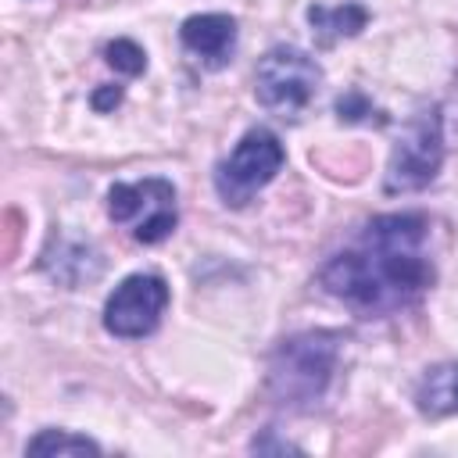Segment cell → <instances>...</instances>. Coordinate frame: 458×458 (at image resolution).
Here are the masks:
<instances>
[{
	"mask_svg": "<svg viewBox=\"0 0 458 458\" xmlns=\"http://www.w3.org/2000/svg\"><path fill=\"white\" fill-rule=\"evenodd\" d=\"M426 240V215H379L358 233L351 247L336 250L322 265L318 286L361 318L394 315L433 286Z\"/></svg>",
	"mask_w": 458,
	"mask_h": 458,
	"instance_id": "6da1fadb",
	"label": "cell"
},
{
	"mask_svg": "<svg viewBox=\"0 0 458 458\" xmlns=\"http://www.w3.org/2000/svg\"><path fill=\"white\" fill-rule=\"evenodd\" d=\"M336 358H340V336L329 329L297 333L283 340L268 361V397L290 411L315 408L333 383Z\"/></svg>",
	"mask_w": 458,
	"mask_h": 458,
	"instance_id": "7a4b0ae2",
	"label": "cell"
},
{
	"mask_svg": "<svg viewBox=\"0 0 458 458\" xmlns=\"http://www.w3.org/2000/svg\"><path fill=\"white\" fill-rule=\"evenodd\" d=\"M322 86V68L297 47H272L254 68V97L279 118H301Z\"/></svg>",
	"mask_w": 458,
	"mask_h": 458,
	"instance_id": "3957f363",
	"label": "cell"
},
{
	"mask_svg": "<svg viewBox=\"0 0 458 458\" xmlns=\"http://www.w3.org/2000/svg\"><path fill=\"white\" fill-rule=\"evenodd\" d=\"M444 165V129H440V107L422 104L401 129L390 165H386V193H415L437 179Z\"/></svg>",
	"mask_w": 458,
	"mask_h": 458,
	"instance_id": "277c9868",
	"label": "cell"
},
{
	"mask_svg": "<svg viewBox=\"0 0 458 458\" xmlns=\"http://www.w3.org/2000/svg\"><path fill=\"white\" fill-rule=\"evenodd\" d=\"M283 143L276 140V132L268 129H250L243 132V140L233 147L229 157L218 161L215 168V190L229 208H243L261 186H268L276 179V172L283 168Z\"/></svg>",
	"mask_w": 458,
	"mask_h": 458,
	"instance_id": "5b68a950",
	"label": "cell"
},
{
	"mask_svg": "<svg viewBox=\"0 0 458 458\" xmlns=\"http://www.w3.org/2000/svg\"><path fill=\"white\" fill-rule=\"evenodd\" d=\"M107 215L118 225L132 229L140 243H161L175 229V186L168 179H140V182H114L107 190Z\"/></svg>",
	"mask_w": 458,
	"mask_h": 458,
	"instance_id": "8992f818",
	"label": "cell"
},
{
	"mask_svg": "<svg viewBox=\"0 0 458 458\" xmlns=\"http://www.w3.org/2000/svg\"><path fill=\"white\" fill-rule=\"evenodd\" d=\"M168 304V286L161 276L136 272L114 286V293L104 304V329L122 340H140L157 329Z\"/></svg>",
	"mask_w": 458,
	"mask_h": 458,
	"instance_id": "52a82bcc",
	"label": "cell"
},
{
	"mask_svg": "<svg viewBox=\"0 0 458 458\" xmlns=\"http://www.w3.org/2000/svg\"><path fill=\"white\" fill-rule=\"evenodd\" d=\"M179 39L204 68H225L236 50V21L229 14H193L182 21Z\"/></svg>",
	"mask_w": 458,
	"mask_h": 458,
	"instance_id": "ba28073f",
	"label": "cell"
},
{
	"mask_svg": "<svg viewBox=\"0 0 458 458\" xmlns=\"http://www.w3.org/2000/svg\"><path fill=\"white\" fill-rule=\"evenodd\" d=\"M43 268L50 272V279L64 283V286H79L100 276V254L82 243V240H50V247L43 250Z\"/></svg>",
	"mask_w": 458,
	"mask_h": 458,
	"instance_id": "9c48e42d",
	"label": "cell"
},
{
	"mask_svg": "<svg viewBox=\"0 0 458 458\" xmlns=\"http://www.w3.org/2000/svg\"><path fill=\"white\" fill-rule=\"evenodd\" d=\"M415 404L422 415H454L458 411V361L447 365H433L419 386H415Z\"/></svg>",
	"mask_w": 458,
	"mask_h": 458,
	"instance_id": "30bf717a",
	"label": "cell"
},
{
	"mask_svg": "<svg viewBox=\"0 0 458 458\" xmlns=\"http://www.w3.org/2000/svg\"><path fill=\"white\" fill-rule=\"evenodd\" d=\"M365 21H369V11L361 4H340V7L311 4L308 7V25L322 47H333L340 36H358L365 29Z\"/></svg>",
	"mask_w": 458,
	"mask_h": 458,
	"instance_id": "8fae6325",
	"label": "cell"
},
{
	"mask_svg": "<svg viewBox=\"0 0 458 458\" xmlns=\"http://www.w3.org/2000/svg\"><path fill=\"white\" fill-rule=\"evenodd\" d=\"M25 454L32 458H54V454H100V444H93L89 437L68 433V429H43L25 444Z\"/></svg>",
	"mask_w": 458,
	"mask_h": 458,
	"instance_id": "7c38bea8",
	"label": "cell"
},
{
	"mask_svg": "<svg viewBox=\"0 0 458 458\" xmlns=\"http://www.w3.org/2000/svg\"><path fill=\"white\" fill-rule=\"evenodd\" d=\"M104 54H107V64L122 75H140L147 68V54L132 39H114V43H107Z\"/></svg>",
	"mask_w": 458,
	"mask_h": 458,
	"instance_id": "4fadbf2b",
	"label": "cell"
},
{
	"mask_svg": "<svg viewBox=\"0 0 458 458\" xmlns=\"http://www.w3.org/2000/svg\"><path fill=\"white\" fill-rule=\"evenodd\" d=\"M336 114L340 122H386L383 111H376L361 89H347L344 97H336Z\"/></svg>",
	"mask_w": 458,
	"mask_h": 458,
	"instance_id": "5bb4252c",
	"label": "cell"
},
{
	"mask_svg": "<svg viewBox=\"0 0 458 458\" xmlns=\"http://www.w3.org/2000/svg\"><path fill=\"white\" fill-rule=\"evenodd\" d=\"M4 247H0V254H4V261H11L14 258V250H18V236H21V215L18 211H4Z\"/></svg>",
	"mask_w": 458,
	"mask_h": 458,
	"instance_id": "9a60e30c",
	"label": "cell"
},
{
	"mask_svg": "<svg viewBox=\"0 0 458 458\" xmlns=\"http://www.w3.org/2000/svg\"><path fill=\"white\" fill-rule=\"evenodd\" d=\"M118 100H122V86H104V89L93 93V107H97V111H107V107H114Z\"/></svg>",
	"mask_w": 458,
	"mask_h": 458,
	"instance_id": "2e32d148",
	"label": "cell"
}]
</instances>
